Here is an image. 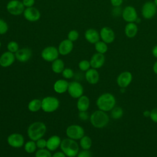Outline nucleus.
<instances>
[{
	"instance_id": "f257e3e1",
	"label": "nucleus",
	"mask_w": 157,
	"mask_h": 157,
	"mask_svg": "<svg viewBox=\"0 0 157 157\" xmlns=\"http://www.w3.org/2000/svg\"><path fill=\"white\" fill-rule=\"evenodd\" d=\"M116 104L115 96L111 93H104L101 94L96 101V105L98 109L104 112L112 110Z\"/></svg>"
},
{
	"instance_id": "f03ea898",
	"label": "nucleus",
	"mask_w": 157,
	"mask_h": 157,
	"mask_svg": "<svg viewBox=\"0 0 157 157\" xmlns=\"http://www.w3.org/2000/svg\"><path fill=\"white\" fill-rule=\"evenodd\" d=\"M47 131L46 125L40 121L34 122L31 124L27 131L29 138L34 141H37L42 138L45 134Z\"/></svg>"
},
{
	"instance_id": "7ed1b4c3",
	"label": "nucleus",
	"mask_w": 157,
	"mask_h": 157,
	"mask_svg": "<svg viewBox=\"0 0 157 157\" xmlns=\"http://www.w3.org/2000/svg\"><path fill=\"white\" fill-rule=\"evenodd\" d=\"M60 147L62 151L67 157H75L77 155L79 150L77 142L72 139L66 138L61 140Z\"/></svg>"
},
{
	"instance_id": "20e7f679",
	"label": "nucleus",
	"mask_w": 157,
	"mask_h": 157,
	"mask_svg": "<svg viewBox=\"0 0 157 157\" xmlns=\"http://www.w3.org/2000/svg\"><path fill=\"white\" fill-rule=\"evenodd\" d=\"M90 122L94 127L102 128L109 123V117L104 111L96 110L90 116Z\"/></svg>"
},
{
	"instance_id": "39448f33",
	"label": "nucleus",
	"mask_w": 157,
	"mask_h": 157,
	"mask_svg": "<svg viewBox=\"0 0 157 157\" xmlns=\"http://www.w3.org/2000/svg\"><path fill=\"white\" fill-rule=\"evenodd\" d=\"M59 105V100L53 96H47L42 100L41 109L47 113L53 112L58 108Z\"/></svg>"
},
{
	"instance_id": "423d86ee",
	"label": "nucleus",
	"mask_w": 157,
	"mask_h": 157,
	"mask_svg": "<svg viewBox=\"0 0 157 157\" xmlns=\"http://www.w3.org/2000/svg\"><path fill=\"white\" fill-rule=\"evenodd\" d=\"M7 10L11 15L17 16L23 13L25 6L23 2L19 0H11L6 6Z\"/></svg>"
},
{
	"instance_id": "0eeeda50",
	"label": "nucleus",
	"mask_w": 157,
	"mask_h": 157,
	"mask_svg": "<svg viewBox=\"0 0 157 157\" xmlns=\"http://www.w3.org/2000/svg\"><path fill=\"white\" fill-rule=\"evenodd\" d=\"M67 136L74 140L80 139L85 136L83 128L78 124H72L67 127L66 131Z\"/></svg>"
},
{
	"instance_id": "6e6552de",
	"label": "nucleus",
	"mask_w": 157,
	"mask_h": 157,
	"mask_svg": "<svg viewBox=\"0 0 157 157\" xmlns=\"http://www.w3.org/2000/svg\"><path fill=\"white\" fill-rule=\"evenodd\" d=\"M157 12V7L152 1H147L142 6L141 13L142 17L147 20L152 18Z\"/></svg>"
},
{
	"instance_id": "1a4fd4ad",
	"label": "nucleus",
	"mask_w": 157,
	"mask_h": 157,
	"mask_svg": "<svg viewBox=\"0 0 157 157\" xmlns=\"http://www.w3.org/2000/svg\"><path fill=\"white\" fill-rule=\"evenodd\" d=\"M59 54L58 50L55 47L48 46L42 50L41 56L47 62H53L58 59Z\"/></svg>"
},
{
	"instance_id": "9d476101",
	"label": "nucleus",
	"mask_w": 157,
	"mask_h": 157,
	"mask_svg": "<svg viewBox=\"0 0 157 157\" xmlns=\"http://www.w3.org/2000/svg\"><path fill=\"white\" fill-rule=\"evenodd\" d=\"M121 16L123 20L127 23L135 22L138 18L136 9L131 6H126L123 9Z\"/></svg>"
},
{
	"instance_id": "9b49d317",
	"label": "nucleus",
	"mask_w": 157,
	"mask_h": 157,
	"mask_svg": "<svg viewBox=\"0 0 157 157\" xmlns=\"http://www.w3.org/2000/svg\"><path fill=\"white\" fill-rule=\"evenodd\" d=\"M67 91L73 98H79L83 95V88L79 82L73 81L69 83Z\"/></svg>"
},
{
	"instance_id": "f8f14e48",
	"label": "nucleus",
	"mask_w": 157,
	"mask_h": 157,
	"mask_svg": "<svg viewBox=\"0 0 157 157\" xmlns=\"http://www.w3.org/2000/svg\"><path fill=\"white\" fill-rule=\"evenodd\" d=\"M99 34L101 40L107 44L112 43L115 38L114 31L112 28L108 26L102 28L100 30Z\"/></svg>"
},
{
	"instance_id": "ddd939ff",
	"label": "nucleus",
	"mask_w": 157,
	"mask_h": 157,
	"mask_svg": "<svg viewBox=\"0 0 157 157\" xmlns=\"http://www.w3.org/2000/svg\"><path fill=\"white\" fill-rule=\"evenodd\" d=\"M23 13L25 18L27 21L31 22L37 21L40 18V13L39 10L34 7L26 8Z\"/></svg>"
},
{
	"instance_id": "4468645a",
	"label": "nucleus",
	"mask_w": 157,
	"mask_h": 157,
	"mask_svg": "<svg viewBox=\"0 0 157 157\" xmlns=\"http://www.w3.org/2000/svg\"><path fill=\"white\" fill-rule=\"evenodd\" d=\"M24 137L19 133H13L7 137L9 145L13 148H20L24 144Z\"/></svg>"
},
{
	"instance_id": "2eb2a0df",
	"label": "nucleus",
	"mask_w": 157,
	"mask_h": 157,
	"mask_svg": "<svg viewBox=\"0 0 157 157\" xmlns=\"http://www.w3.org/2000/svg\"><path fill=\"white\" fill-rule=\"evenodd\" d=\"M132 80V75L129 71L121 72L117 77V82L118 85L122 88H125L129 85Z\"/></svg>"
},
{
	"instance_id": "dca6fc26",
	"label": "nucleus",
	"mask_w": 157,
	"mask_h": 157,
	"mask_svg": "<svg viewBox=\"0 0 157 157\" xmlns=\"http://www.w3.org/2000/svg\"><path fill=\"white\" fill-rule=\"evenodd\" d=\"M15 58L21 63H25L32 56V51L29 48L24 47L19 49L15 53Z\"/></svg>"
},
{
	"instance_id": "f3484780",
	"label": "nucleus",
	"mask_w": 157,
	"mask_h": 157,
	"mask_svg": "<svg viewBox=\"0 0 157 157\" xmlns=\"http://www.w3.org/2000/svg\"><path fill=\"white\" fill-rule=\"evenodd\" d=\"M105 61V58L104 54L96 53L91 56L90 63L91 67L94 69L101 68L104 64Z\"/></svg>"
},
{
	"instance_id": "a211bd4d",
	"label": "nucleus",
	"mask_w": 157,
	"mask_h": 157,
	"mask_svg": "<svg viewBox=\"0 0 157 157\" xmlns=\"http://www.w3.org/2000/svg\"><path fill=\"white\" fill-rule=\"evenodd\" d=\"M15 59V54L9 51L6 52L0 56V66L3 67H7L14 63Z\"/></svg>"
},
{
	"instance_id": "6ab92c4d",
	"label": "nucleus",
	"mask_w": 157,
	"mask_h": 157,
	"mask_svg": "<svg viewBox=\"0 0 157 157\" xmlns=\"http://www.w3.org/2000/svg\"><path fill=\"white\" fill-rule=\"evenodd\" d=\"M73 47V42L69 39H64L59 43L58 50L60 55L64 56L69 54L72 52Z\"/></svg>"
},
{
	"instance_id": "aec40b11",
	"label": "nucleus",
	"mask_w": 157,
	"mask_h": 157,
	"mask_svg": "<svg viewBox=\"0 0 157 157\" xmlns=\"http://www.w3.org/2000/svg\"><path fill=\"white\" fill-rule=\"evenodd\" d=\"M85 39L90 44H94L100 40V34L97 30L93 28L88 29L85 33Z\"/></svg>"
},
{
	"instance_id": "412c9836",
	"label": "nucleus",
	"mask_w": 157,
	"mask_h": 157,
	"mask_svg": "<svg viewBox=\"0 0 157 157\" xmlns=\"http://www.w3.org/2000/svg\"><path fill=\"white\" fill-rule=\"evenodd\" d=\"M85 78L86 81L89 83L94 85L99 82V74L96 69H89L88 71H86Z\"/></svg>"
},
{
	"instance_id": "4be33fe9",
	"label": "nucleus",
	"mask_w": 157,
	"mask_h": 157,
	"mask_svg": "<svg viewBox=\"0 0 157 157\" xmlns=\"http://www.w3.org/2000/svg\"><path fill=\"white\" fill-rule=\"evenodd\" d=\"M61 140L60 137L56 135L51 136L47 140V148L50 151H55L60 146Z\"/></svg>"
},
{
	"instance_id": "5701e85b",
	"label": "nucleus",
	"mask_w": 157,
	"mask_h": 157,
	"mask_svg": "<svg viewBox=\"0 0 157 157\" xmlns=\"http://www.w3.org/2000/svg\"><path fill=\"white\" fill-rule=\"evenodd\" d=\"M138 32L137 25L134 22L128 23L124 27V34L128 38L134 37Z\"/></svg>"
},
{
	"instance_id": "b1692460",
	"label": "nucleus",
	"mask_w": 157,
	"mask_h": 157,
	"mask_svg": "<svg viewBox=\"0 0 157 157\" xmlns=\"http://www.w3.org/2000/svg\"><path fill=\"white\" fill-rule=\"evenodd\" d=\"M68 85L69 83L66 80L59 79L55 83L53 88L55 92L59 94H61L65 93L67 90Z\"/></svg>"
},
{
	"instance_id": "393cba45",
	"label": "nucleus",
	"mask_w": 157,
	"mask_h": 157,
	"mask_svg": "<svg viewBox=\"0 0 157 157\" xmlns=\"http://www.w3.org/2000/svg\"><path fill=\"white\" fill-rule=\"evenodd\" d=\"M90 99L86 96H80L77 101V107L79 112L86 111L90 107Z\"/></svg>"
},
{
	"instance_id": "a878e982",
	"label": "nucleus",
	"mask_w": 157,
	"mask_h": 157,
	"mask_svg": "<svg viewBox=\"0 0 157 157\" xmlns=\"http://www.w3.org/2000/svg\"><path fill=\"white\" fill-rule=\"evenodd\" d=\"M64 69V63L61 59H56L52 62V69L56 74H59L63 72Z\"/></svg>"
},
{
	"instance_id": "bb28decb",
	"label": "nucleus",
	"mask_w": 157,
	"mask_h": 157,
	"mask_svg": "<svg viewBox=\"0 0 157 157\" xmlns=\"http://www.w3.org/2000/svg\"><path fill=\"white\" fill-rule=\"evenodd\" d=\"M42 107V101L39 99L31 100L28 104V109L32 112L39 111Z\"/></svg>"
},
{
	"instance_id": "cd10ccee",
	"label": "nucleus",
	"mask_w": 157,
	"mask_h": 157,
	"mask_svg": "<svg viewBox=\"0 0 157 157\" xmlns=\"http://www.w3.org/2000/svg\"><path fill=\"white\" fill-rule=\"evenodd\" d=\"M80 145L83 150H89L92 145L91 139L88 136H84L80 139Z\"/></svg>"
},
{
	"instance_id": "c85d7f7f",
	"label": "nucleus",
	"mask_w": 157,
	"mask_h": 157,
	"mask_svg": "<svg viewBox=\"0 0 157 157\" xmlns=\"http://www.w3.org/2000/svg\"><path fill=\"white\" fill-rule=\"evenodd\" d=\"M94 48L98 53L104 54L108 50L107 44L103 42L102 40H99L94 44Z\"/></svg>"
},
{
	"instance_id": "c756f323",
	"label": "nucleus",
	"mask_w": 157,
	"mask_h": 157,
	"mask_svg": "<svg viewBox=\"0 0 157 157\" xmlns=\"http://www.w3.org/2000/svg\"><path fill=\"white\" fill-rule=\"evenodd\" d=\"M111 117L113 119L120 118L123 114V110L120 107H114L111 110Z\"/></svg>"
},
{
	"instance_id": "7c9ffc66",
	"label": "nucleus",
	"mask_w": 157,
	"mask_h": 157,
	"mask_svg": "<svg viewBox=\"0 0 157 157\" xmlns=\"http://www.w3.org/2000/svg\"><path fill=\"white\" fill-rule=\"evenodd\" d=\"M37 145L36 143L34 140H30L27 142L25 145V150L28 153H32L36 150Z\"/></svg>"
},
{
	"instance_id": "2f4dec72",
	"label": "nucleus",
	"mask_w": 157,
	"mask_h": 157,
	"mask_svg": "<svg viewBox=\"0 0 157 157\" xmlns=\"http://www.w3.org/2000/svg\"><path fill=\"white\" fill-rule=\"evenodd\" d=\"M35 157H52V155L48 149L41 148L37 150L35 154Z\"/></svg>"
},
{
	"instance_id": "473e14b6",
	"label": "nucleus",
	"mask_w": 157,
	"mask_h": 157,
	"mask_svg": "<svg viewBox=\"0 0 157 157\" xmlns=\"http://www.w3.org/2000/svg\"><path fill=\"white\" fill-rule=\"evenodd\" d=\"M7 48L9 52H12L13 53H15L19 50L18 44L15 41L9 42L7 45Z\"/></svg>"
},
{
	"instance_id": "72a5a7b5",
	"label": "nucleus",
	"mask_w": 157,
	"mask_h": 157,
	"mask_svg": "<svg viewBox=\"0 0 157 157\" xmlns=\"http://www.w3.org/2000/svg\"><path fill=\"white\" fill-rule=\"evenodd\" d=\"M90 67H91V65H90V61L86 59L82 60L78 63V67L82 71H88L89 69H90Z\"/></svg>"
},
{
	"instance_id": "f704fd0d",
	"label": "nucleus",
	"mask_w": 157,
	"mask_h": 157,
	"mask_svg": "<svg viewBox=\"0 0 157 157\" xmlns=\"http://www.w3.org/2000/svg\"><path fill=\"white\" fill-rule=\"evenodd\" d=\"M79 37V34L76 30H71L67 34V39L72 42H74L78 39Z\"/></svg>"
},
{
	"instance_id": "c9c22d12",
	"label": "nucleus",
	"mask_w": 157,
	"mask_h": 157,
	"mask_svg": "<svg viewBox=\"0 0 157 157\" xmlns=\"http://www.w3.org/2000/svg\"><path fill=\"white\" fill-rule=\"evenodd\" d=\"M63 77L66 79H70L74 76V71L70 68H66L62 72Z\"/></svg>"
},
{
	"instance_id": "e433bc0d",
	"label": "nucleus",
	"mask_w": 157,
	"mask_h": 157,
	"mask_svg": "<svg viewBox=\"0 0 157 157\" xmlns=\"http://www.w3.org/2000/svg\"><path fill=\"white\" fill-rule=\"evenodd\" d=\"M8 31L7 23L2 19L0 18V34H4Z\"/></svg>"
},
{
	"instance_id": "4c0bfd02",
	"label": "nucleus",
	"mask_w": 157,
	"mask_h": 157,
	"mask_svg": "<svg viewBox=\"0 0 157 157\" xmlns=\"http://www.w3.org/2000/svg\"><path fill=\"white\" fill-rule=\"evenodd\" d=\"M77 157H92V153L89 150H83L78 153Z\"/></svg>"
},
{
	"instance_id": "58836bf2",
	"label": "nucleus",
	"mask_w": 157,
	"mask_h": 157,
	"mask_svg": "<svg viewBox=\"0 0 157 157\" xmlns=\"http://www.w3.org/2000/svg\"><path fill=\"white\" fill-rule=\"evenodd\" d=\"M36 143L37 147L39 148V149L45 148V147H46L47 146V140H45L44 139H42V138L38 139Z\"/></svg>"
},
{
	"instance_id": "ea45409f",
	"label": "nucleus",
	"mask_w": 157,
	"mask_h": 157,
	"mask_svg": "<svg viewBox=\"0 0 157 157\" xmlns=\"http://www.w3.org/2000/svg\"><path fill=\"white\" fill-rule=\"evenodd\" d=\"M150 117L153 122L157 123V108H155L150 111Z\"/></svg>"
},
{
	"instance_id": "a19ab883",
	"label": "nucleus",
	"mask_w": 157,
	"mask_h": 157,
	"mask_svg": "<svg viewBox=\"0 0 157 157\" xmlns=\"http://www.w3.org/2000/svg\"><path fill=\"white\" fill-rule=\"evenodd\" d=\"M78 117L80 120L83 121H86L89 118V114L86 111H82L79 112L78 113Z\"/></svg>"
},
{
	"instance_id": "79ce46f5",
	"label": "nucleus",
	"mask_w": 157,
	"mask_h": 157,
	"mask_svg": "<svg viewBox=\"0 0 157 157\" xmlns=\"http://www.w3.org/2000/svg\"><path fill=\"white\" fill-rule=\"evenodd\" d=\"M22 2L24 6L26 7V8L31 7H33L35 3V0H22Z\"/></svg>"
},
{
	"instance_id": "37998d69",
	"label": "nucleus",
	"mask_w": 157,
	"mask_h": 157,
	"mask_svg": "<svg viewBox=\"0 0 157 157\" xmlns=\"http://www.w3.org/2000/svg\"><path fill=\"white\" fill-rule=\"evenodd\" d=\"M123 2V0H110L112 6L114 7H120Z\"/></svg>"
},
{
	"instance_id": "c03bdc74",
	"label": "nucleus",
	"mask_w": 157,
	"mask_h": 157,
	"mask_svg": "<svg viewBox=\"0 0 157 157\" xmlns=\"http://www.w3.org/2000/svg\"><path fill=\"white\" fill-rule=\"evenodd\" d=\"M52 157H66V156L63 151H58L54 153Z\"/></svg>"
},
{
	"instance_id": "a18cd8bd",
	"label": "nucleus",
	"mask_w": 157,
	"mask_h": 157,
	"mask_svg": "<svg viewBox=\"0 0 157 157\" xmlns=\"http://www.w3.org/2000/svg\"><path fill=\"white\" fill-rule=\"evenodd\" d=\"M152 52V55H153V56H155L156 58H157V45H155L151 50Z\"/></svg>"
},
{
	"instance_id": "49530a36",
	"label": "nucleus",
	"mask_w": 157,
	"mask_h": 157,
	"mask_svg": "<svg viewBox=\"0 0 157 157\" xmlns=\"http://www.w3.org/2000/svg\"><path fill=\"white\" fill-rule=\"evenodd\" d=\"M153 70L154 72H155L156 74H157V60L155 61V63L154 64H153Z\"/></svg>"
},
{
	"instance_id": "de8ad7c7",
	"label": "nucleus",
	"mask_w": 157,
	"mask_h": 157,
	"mask_svg": "<svg viewBox=\"0 0 157 157\" xmlns=\"http://www.w3.org/2000/svg\"><path fill=\"white\" fill-rule=\"evenodd\" d=\"M143 115H144V117H150V111L148 110H145L143 113Z\"/></svg>"
},
{
	"instance_id": "09e8293b",
	"label": "nucleus",
	"mask_w": 157,
	"mask_h": 157,
	"mask_svg": "<svg viewBox=\"0 0 157 157\" xmlns=\"http://www.w3.org/2000/svg\"><path fill=\"white\" fill-rule=\"evenodd\" d=\"M154 3L155 4V5L156 6V7H157V0H154Z\"/></svg>"
},
{
	"instance_id": "8fccbe9b",
	"label": "nucleus",
	"mask_w": 157,
	"mask_h": 157,
	"mask_svg": "<svg viewBox=\"0 0 157 157\" xmlns=\"http://www.w3.org/2000/svg\"><path fill=\"white\" fill-rule=\"evenodd\" d=\"M1 41H0V48H1Z\"/></svg>"
}]
</instances>
